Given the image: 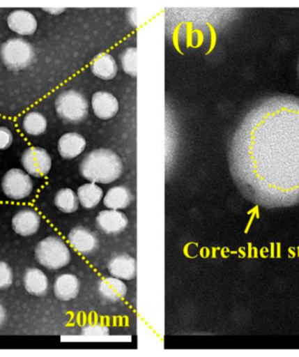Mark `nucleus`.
<instances>
[{
    "instance_id": "1",
    "label": "nucleus",
    "mask_w": 299,
    "mask_h": 357,
    "mask_svg": "<svg viewBox=\"0 0 299 357\" xmlns=\"http://www.w3.org/2000/svg\"><path fill=\"white\" fill-rule=\"evenodd\" d=\"M238 190L264 209L299 205V98L274 94L247 112L229 148Z\"/></svg>"
},
{
    "instance_id": "2",
    "label": "nucleus",
    "mask_w": 299,
    "mask_h": 357,
    "mask_svg": "<svg viewBox=\"0 0 299 357\" xmlns=\"http://www.w3.org/2000/svg\"><path fill=\"white\" fill-rule=\"evenodd\" d=\"M80 174L91 183H114L123 173V163L116 153L108 149H98L84 156L79 165Z\"/></svg>"
},
{
    "instance_id": "3",
    "label": "nucleus",
    "mask_w": 299,
    "mask_h": 357,
    "mask_svg": "<svg viewBox=\"0 0 299 357\" xmlns=\"http://www.w3.org/2000/svg\"><path fill=\"white\" fill-rule=\"evenodd\" d=\"M36 259L49 271L60 270L70 264L71 256L66 241L59 236H47L37 243Z\"/></svg>"
},
{
    "instance_id": "4",
    "label": "nucleus",
    "mask_w": 299,
    "mask_h": 357,
    "mask_svg": "<svg viewBox=\"0 0 299 357\" xmlns=\"http://www.w3.org/2000/svg\"><path fill=\"white\" fill-rule=\"evenodd\" d=\"M0 56L8 69L20 71L31 66L36 59V51L29 40L22 37H13L2 44Z\"/></svg>"
},
{
    "instance_id": "5",
    "label": "nucleus",
    "mask_w": 299,
    "mask_h": 357,
    "mask_svg": "<svg viewBox=\"0 0 299 357\" xmlns=\"http://www.w3.org/2000/svg\"><path fill=\"white\" fill-rule=\"evenodd\" d=\"M57 115L68 123L77 124L86 120L89 114L86 98L76 90L61 93L54 101Z\"/></svg>"
},
{
    "instance_id": "6",
    "label": "nucleus",
    "mask_w": 299,
    "mask_h": 357,
    "mask_svg": "<svg viewBox=\"0 0 299 357\" xmlns=\"http://www.w3.org/2000/svg\"><path fill=\"white\" fill-rule=\"evenodd\" d=\"M1 187L3 192L12 200H22L31 195L33 182L31 176L18 168L9 169L3 176Z\"/></svg>"
},
{
    "instance_id": "7",
    "label": "nucleus",
    "mask_w": 299,
    "mask_h": 357,
    "mask_svg": "<svg viewBox=\"0 0 299 357\" xmlns=\"http://www.w3.org/2000/svg\"><path fill=\"white\" fill-rule=\"evenodd\" d=\"M20 162L27 174L42 178L49 174L52 167V159L45 149L32 146L25 149Z\"/></svg>"
},
{
    "instance_id": "8",
    "label": "nucleus",
    "mask_w": 299,
    "mask_h": 357,
    "mask_svg": "<svg viewBox=\"0 0 299 357\" xmlns=\"http://www.w3.org/2000/svg\"><path fill=\"white\" fill-rule=\"evenodd\" d=\"M6 23L9 29L20 36H32L38 29V22L31 12L16 9L9 13Z\"/></svg>"
},
{
    "instance_id": "9",
    "label": "nucleus",
    "mask_w": 299,
    "mask_h": 357,
    "mask_svg": "<svg viewBox=\"0 0 299 357\" xmlns=\"http://www.w3.org/2000/svg\"><path fill=\"white\" fill-rule=\"evenodd\" d=\"M40 224L42 218L37 211L32 208L19 211L12 219L13 231L23 237L32 236L38 232Z\"/></svg>"
},
{
    "instance_id": "10",
    "label": "nucleus",
    "mask_w": 299,
    "mask_h": 357,
    "mask_svg": "<svg viewBox=\"0 0 299 357\" xmlns=\"http://www.w3.org/2000/svg\"><path fill=\"white\" fill-rule=\"evenodd\" d=\"M68 241L77 253L89 256L98 250V240L93 232L84 227H76L68 234Z\"/></svg>"
},
{
    "instance_id": "11",
    "label": "nucleus",
    "mask_w": 299,
    "mask_h": 357,
    "mask_svg": "<svg viewBox=\"0 0 299 357\" xmlns=\"http://www.w3.org/2000/svg\"><path fill=\"white\" fill-rule=\"evenodd\" d=\"M98 229L107 234H116L124 232L128 226V217L118 210L101 211L96 217Z\"/></svg>"
},
{
    "instance_id": "12",
    "label": "nucleus",
    "mask_w": 299,
    "mask_h": 357,
    "mask_svg": "<svg viewBox=\"0 0 299 357\" xmlns=\"http://www.w3.org/2000/svg\"><path fill=\"white\" fill-rule=\"evenodd\" d=\"M109 273L122 280H132L137 273V264L134 257L128 254L118 255L107 264Z\"/></svg>"
},
{
    "instance_id": "13",
    "label": "nucleus",
    "mask_w": 299,
    "mask_h": 357,
    "mask_svg": "<svg viewBox=\"0 0 299 357\" xmlns=\"http://www.w3.org/2000/svg\"><path fill=\"white\" fill-rule=\"evenodd\" d=\"M95 115L101 120H110L118 112V102L113 94L107 91H98L91 98Z\"/></svg>"
},
{
    "instance_id": "14",
    "label": "nucleus",
    "mask_w": 299,
    "mask_h": 357,
    "mask_svg": "<svg viewBox=\"0 0 299 357\" xmlns=\"http://www.w3.org/2000/svg\"><path fill=\"white\" fill-rule=\"evenodd\" d=\"M86 148V139L77 132H66L61 136L57 144L60 155L68 160L77 158Z\"/></svg>"
},
{
    "instance_id": "15",
    "label": "nucleus",
    "mask_w": 299,
    "mask_h": 357,
    "mask_svg": "<svg viewBox=\"0 0 299 357\" xmlns=\"http://www.w3.org/2000/svg\"><path fill=\"white\" fill-rule=\"evenodd\" d=\"M24 287L29 294L40 297L49 291V282L47 275L38 268H26L23 277Z\"/></svg>"
},
{
    "instance_id": "16",
    "label": "nucleus",
    "mask_w": 299,
    "mask_h": 357,
    "mask_svg": "<svg viewBox=\"0 0 299 357\" xmlns=\"http://www.w3.org/2000/svg\"><path fill=\"white\" fill-rule=\"evenodd\" d=\"M79 291V280L73 274H62L54 280V295L60 301H72V299L77 297Z\"/></svg>"
},
{
    "instance_id": "17",
    "label": "nucleus",
    "mask_w": 299,
    "mask_h": 357,
    "mask_svg": "<svg viewBox=\"0 0 299 357\" xmlns=\"http://www.w3.org/2000/svg\"><path fill=\"white\" fill-rule=\"evenodd\" d=\"M130 190L125 186H115L108 190L104 198V205L108 209H125L134 202Z\"/></svg>"
},
{
    "instance_id": "18",
    "label": "nucleus",
    "mask_w": 299,
    "mask_h": 357,
    "mask_svg": "<svg viewBox=\"0 0 299 357\" xmlns=\"http://www.w3.org/2000/svg\"><path fill=\"white\" fill-rule=\"evenodd\" d=\"M127 285L117 278H107L98 284L101 297L110 302L121 301L127 295Z\"/></svg>"
},
{
    "instance_id": "19",
    "label": "nucleus",
    "mask_w": 299,
    "mask_h": 357,
    "mask_svg": "<svg viewBox=\"0 0 299 357\" xmlns=\"http://www.w3.org/2000/svg\"><path fill=\"white\" fill-rule=\"evenodd\" d=\"M91 69L95 76L103 80H111L116 77L118 66L111 54L104 53L100 54L93 61Z\"/></svg>"
},
{
    "instance_id": "20",
    "label": "nucleus",
    "mask_w": 299,
    "mask_h": 357,
    "mask_svg": "<svg viewBox=\"0 0 299 357\" xmlns=\"http://www.w3.org/2000/svg\"><path fill=\"white\" fill-rule=\"evenodd\" d=\"M78 200L86 209H93L100 203L104 197L103 190L96 183H84L77 190Z\"/></svg>"
},
{
    "instance_id": "21",
    "label": "nucleus",
    "mask_w": 299,
    "mask_h": 357,
    "mask_svg": "<svg viewBox=\"0 0 299 357\" xmlns=\"http://www.w3.org/2000/svg\"><path fill=\"white\" fill-rule=\"evenodd\" d=\"M22 129L26 135L38 137L46 132L47 121L38 111H31L25 114L22 120Z\"/></svg>"
},
{
    "instance_id": "22",
    "label": "nucleus",
    "mask_w": 299,
    "mask_h": 357,
    "mask_svg": "<svg viewBox=\"0 0 299 357\" xmlns=\"http://www.w3.org/2000/svg\"><path fill=\"white\" fill-rule=\"evenodd\" d=\"M54 205L61 212L72 213L76 212L79 206V200L76 192L70 188L59 190L54 196Z\"/></svg>"
},
{
    "instance_id": "23",
    "label": "nucleus",
    "mask_w": 299,
    "mask_h": 357,
    "mask_svg": "<svg viewBox=\"0 0 299 357\" xmlns=\"http://www.w3.org/2000/svg\"><path fill=\"white\" fill-rule=\"evenodd\" d=\"M121 66L125 73L129 76H137V50L135 47H128L121 57Z\"/></svg>"
},
{
    "instance_id": "24",
    "label": "nucleus",
    "mask_w": 299,
    "mask_h": 357,
    "mask_svg": "<svg viewBox=\"0 0 299 357\" xmlns=\"http://www.w3.org/2000/svg\"><path fill=\"white\" fill-rule=\"evenodd\" d=\"M13 271L6 261H0V290H5L13 284Z\"/></svg>"
},
{
    "instance_id": "25",
    "label": "nucleus",
    "mask_w": 299,
    "mask_h": 357,
    "mask_svg": "<svg viewBox=\"0 0 299 357\" xmlns=\"http://www.w3.org/2000/svg\"><path fill=\"white\" fill-rule=\"evenodd\" d=\"M13 142V135L8 128L0 126V151L11 147Z\"/></svg>"
},
{
    "instance_id": "26",
    "label": "nucleus",
    "mask_w": 299,
    "mask_h": 357,
    "mask_svg": "<svg viewBox=\"0 0 299 357\" xmlns=\"http://www.w3.org/2000/svg\"><path fill=\"white\" fill-rule=\"evenodd\" d=\"M84 335H107L109 333V329L107 326H90L84 328L83 331Z\"/></svg>"
},
{
    "instance_id": "27",
    "label": "nucleus",
    "mask_w": 299,
    "mask_h": 357,
    "mask_svg": "<svg viewBox=\"0 0 299 357\" xmlns=\"http://www.w3.org/2000/svg\"><path fill=\"white\" fill-rule=\"evenodd\" d=\"M6 319V309L0 304V328L4 324Z\"/></svg>"
},
{
    "instance_id": "28",
    "label": "nucleus",
    "mask_w": 299,
    "mask_h": 357,
    "mask_svg": "<svg viewBox=\"0 0 299 357\" xmlns=\"http://www.w3.org/2000/svg\"><path fill=\"white\" fill-rule=\"evenodd\" d=\"M298 77H299V59H298Z\"/></svg>"
}]
</instances>
